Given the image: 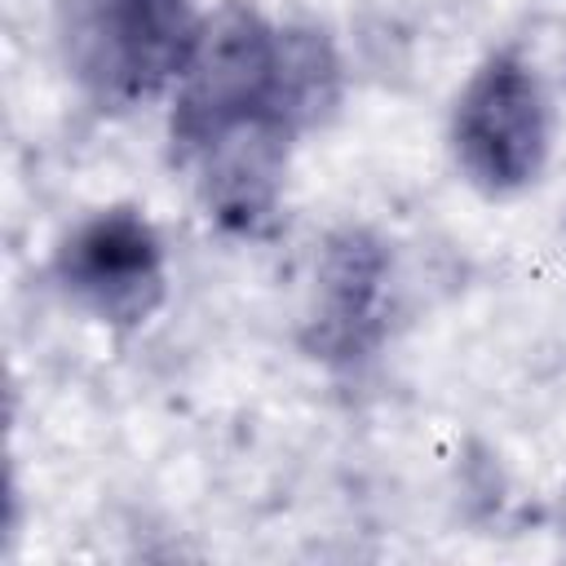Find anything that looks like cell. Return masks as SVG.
<instances>
[{
	"instance_id": "1",
	"label": "cell",
	"mask_w": 566,
	"mask_h": 566,
	"mask_svg": "<svg viewBox=\"0 0 566 566\" xmlns=\"http://www.w3.org/2000/svg\"><path fill=\"white\" fill-rule=\"evenodd\" d=\"M340 97V57L314 27L226 4L172 84L168 146L195 177L208 217L230 234L270 226L292 146Z\"/></svg>"
},
{
	"instance_id": "2",
	"label": "cell",
	"mask_w": 566,
	"mask_h": 566,
	"mask_svg": "<svg viewBox=\"0 0 566 566\" xmlns=\"http://www.w3.org/2000/svg\"><path fill=\"white\" fill-rule=\"evenodd\" d=\"M62 57L102 111H133L177 84L199 31V0H62Z\"/></svg>"
},
{
	"instance_id": "3",
	"label": "cell",
	"mask_w": 566,
	"mask_h": 566,
	"mask_svg": "<svg viewBox=\"0 0 566 566\" xmlns=\"http://www.w3.org/2000/svg\"><path fill=\"white\" fill-rule=\"evenodd\" d=\"M447 142L473 190L491 199L531 190L553 155V97L535 62L517 49H500L478 62L455 93Z\"/></svg>"
},
{
	"instance_id": "4",
	"label": "cell",
	"mask_w": 566,
	"mask_h": 566,
	"mask_svg": "<svg viewBox=\"0 0 566 566\" xmlns=\"http://www.w3.org/2000/svg\"><path fill=\"white\" fill-rule=\"evenodd\" d=\"M53 283L80 314L106 327H142L168 296V252L142 208L111 203L62 234Z\"/></svg>"
},
{
	"instance_id": "5",
	"label": "cell",
	"mask_w": 566,
	"mask_h": 566,
	"mask_svg": "<svg viewBox=\"0 0 566 566\" xmlns=\"http://www.w3.org/2000/svg\"><path fill=\"white\" fill-rule=\"evenodd\" d=\"M394 314V252L367 226H340L323 239L301 318V345L327 367L367 363Z\"/></svg>"
}]
</instances>
